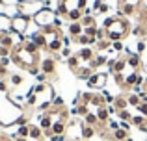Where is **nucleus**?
Masks as SVG:
<instances>
[{
    "label": "nucleus",
    "instance_id": "f257e3e1",
    "mask_svg": "<svg viewBox=\"0 0 147 141\" xmlns=\"http://www.w3.org/2000/svg\"><path fill=\"white\" fill-rule=\"evenodd\" d=\"M54 89H52V84L47 82V84H37L34 89L28 91L26 95V104L24 108H32V110H37V112H49L50 106H52V100H54Z\"/></svg>",
    "mask_w": 147,
    "mask_h": 141
},
{
    "label": "nucleus",
    "instance_id": "f03ea898",
    "mask_svg": "<svg viewBox=\"0 0 147 141\" xmlns=\"http://www.w3.org/2000/svg\"><path fill=\"white\" fill-rule=\"evenodd\" d=\"M22 113H24V104L13 102L9 93L0 91V124L2 126H13Z\"/></svg>",
    "mask_w": 147,
    "mask_h": 141
},
{
    "label": "nucleus",
    "instance_id": "7ed1b4c3",
    "mask_svg": "<svg viewBox=\"0 0 147 141\" xmlns=\"http://www.w3.org/2000/svg\"><path fill=\"white\" fill-rule=\"evenodd\" d=\"M102 28L110 41H123L130 33V22L123 15H114V17L104 19Z\"/></svg>",
    "mask_w": 147,
    "mask_h": 141
},
{
    "label": "nucleus",
    "instance_id": "20e7f679",
    "mask_svg": "<svg viewBox=\"0 0 147 141\" xmlns=\"http://www.w3.org/2000/svg\"><path fill=\"white\" fill-rule=\"evenodd\" d=\"M9 58H11V63H15L17 67H21L24 71H32L34 67H39V61H41L39 54H34V52L26 50L22 45L21 47H15L11 50Z\"/></svg>",
    "mask_w": 147,
    "mask_h": 141
},
{
    "label": "nucleus",
    "instance_id": "39448f33",
    "mask_svg": "<svg viewBox=\"0 0 147 141\" xmlns=\"http://www.w3.org/2000/svg\"><path fill=\"white\" fill-rule=\"evenodd\" d=\"M41 33H43L45 43H47V48H45V50L50 52V54H58V52H61V48H63V45H61V37H63V33H61L60 28H56V26H49V28L41 30Z\"/></svg>",
    "mask_w": 147,
    "mask_h": 141
},
{
    "label": "nucleus",
    "instance_id": "423d86ee",
    "mask_svg": "<svg viewBox=\"0 0 147 141\" xmlns=\"http://www.w3.org/2000/svg\"><path fill=\"white\" fill-rule=\"evenodd\" d=\"M56 19H58V13H56V9H52V7L45 6L43 9H41L39 13H37L36 17L32 19V22H34V24H36L39 30H43V28H49V26H54Z\"/></svg>",
    "mask_w": 147,
    "mask_h": 141
},
{
    "label": "nucleus",
    "instance_id": "0eeeda50",
    "mask_svg": "<svg viewBox=\"0 0 147 141\" xmlns=\"http://www.w3.org/2000/svg\"><path fill=\"white\" fill-rule=\"evenodd\" d=\"M144 7V0H117V15L132 17L138 15Z\"/></svg>",
    "mask_w": 147,
    "mask_h": 141
},
{
    "label": "nucleus",
    "instance_id": "6e6552de",
    "mask_svg": "<svg viewBox=\"0 0 147 141\" xmlns=\"http://www.w3.org/2000/svg\"><path fill=\"white\" fill-rule=\"evenodd\" d=\"M30 22H32V19L24 17L22 13L15 15V17L11 19V32L19 33V35H26V33H28V28H30Z\"/></svg>",
    "mask_w": 147,
    "mask_h": 141
},
{
    "label": "nucleus",
    "instance_id": "1a4fd4ad",
    "mask_svg": "<svg viewBox=\"0 0 147 141\" xmlns=\"http://www.w3.org/2000/svg\"><path fill=\"white\" fill-rule=\"evenodd\" d=\"M43 7H45V0L43 2H21L19 4V13H22L28 19H34Z\"/></svg>",
    "mask_w": 147,
    "mask_h": 141
},
{
    "label": "nucleus",
    "instance_id": "9d476101",
    "mask_svg": "<svg viewBox=\"0 0 147 141\" xmlns=\"http://www.w3.org/2000/svg\"><path fill=\"white\" fill-rule=\"evenodd\" d=\"M106 82H108V72L95 71L90 76V80H88V87H91V89H102L106 86Z\"/></svg>",
    "mask_w": 147,
    "mask_h": 141
},
{
    "label": "nucleus",
    "instance_id": "9b49d317",
    "mask_svg": "<svg viewBox=\"0 0 147 141\" xmlns=\"http://www.w3.org/2000/svg\"><path fill=\"white\" fill-rule=\"evenodd\" d=\"M39 71L45 72L49 80H54V78H56V59H54V58H41Z\"/></svg>",
    "mask_w": 147,
    "mask_h": 141
},
{
    "label": "nucleus",
    "instance_id": "f8f14e48",
    "mask_svg": "<svg viewBox=\"0 0 147 141\" xmlns=\"http://www.w3.org/2000/svg\"><path fill=\"white\" fill-rule=\"evenodd\" d=\"M78 58L80 59H84V61H93V58H95V50H93V47H82L78 52Z\"/></svg>",
    "mask_w": 147,
    "mask_h": 141
},
{
    "label": "nucleus",
    "instance_id": "ddd939ff",
    "mask_svg": "<svg viewBox=\"0 0 147 141\" xmlns=\"http://www.w3.org/2000/svg\"><path fill=\"white\" fill-rule=\"evenodd\" d=\"M75 43H78V45H82V47H95L97 45V39L95 37H91V35H86V33H82V35H78L76 39H73Z\"/></svg>",
    "mask_w": 147,
    "mask_h": 141
},
{
    "label": "nucleus",
    "instance_id": "4468645a",
    "mask_svg": "<svg viewBox=\"0 0 147 141\" xmlns=\"http://www.w3.org/2000/svg\"><path fill=\"white\" fill-rule=\"evenodd\" d=\"M11 32V17L6 13H0V33H9Z\"/></svg>",
    "mask_w": 147,
    "mask_h": 141
},
{
    "label": "nucleus",
    "instance_id": "2eb2a0df",
    "mask_svg": "<svg viewBox=\"0 0 147 141\" xmlns=\"http://www.w3.org/2000/svg\"><path fill=\"white\" fill-rule=\"evenodd\" d=\"M84 124H88V126H93V128H100V126H104V124H100L99 123V117H97V113H88V115H84Z\"/></svg>",
    "mask_w": 147,
    "mask_h": 141
},
{
    "label": "nucleus",
    "instance_id": "dca6fc26",
    "mask_svg": "<svg viewBox=\"0 0 147 141\" xmlns=\"http://www.w3.org/2000/svg\"><path fill=\"white\" fill-rule=\"evenodd\" d=\"M84 33V26L80 24V22H69V35L73 37V39H76L78 35H82Z\"/></svg>",
    "mask_w": 147,
    "mask_h": 141
},
{
    "label": "nucleus",
    "instance_id": "f3484780",
    "mask_svg": "<svg viewBox=\"0 0 147 141\" xmlns=\"http://www.w3.org/2000/svg\"><path fill=\"white\" fill-rule=\"evenodd\" d=\"M43 130H41V126H36V124H32L30 123V134H28V138L30 139H36V141H41L43 139Z\"/></svg>",
    "mask_w": 147,
    "mask_h": 141
},
{
    "label": "nucleus",
    "instance_id": "a211bd4d",
    "mask_svg": "<svg viewBox=\"0 0 147 141\" xmlns=\"http://www.w3.org/2000/svg\"><path fill=\"white\" fill-rule=\"evenodd\" d=\"M106 61H108V58L104 54H95L93 61H91V67H93V71H99L102 65H106Z\"/></svg>",
    "mask_w": 147,
    "mask_h": 141
},
{
    "label": "nucleus",
    "instance_id": "6ab92c4d",
    "mask_svg": "<svg viewBox=\"0 0 147 141\" xmlns=\"http://www.w3.org/2000/svg\"><path fill=\"white\" fill-rule=\"evenodd\" d=\"M97 117H99V123L100 124H106L108 121H110V113H108L106 106H100V108H97Z\"/></svg>",
    "mask_w": 147,
    "mask_h": 141
},
{
    "label": "nucleus",
    "instance_id": "aec40b11",
    "mask_svg": "<svg viewBox=\"0 0 147 141\" xmlns=\"http://www.w3.org/2000/svg\"><path fill=\"white\" fill-rule=\"evenodd\" d=\"M88 113H90V108H88L86 104L73 106V110H71V115H80V117H84V115H88Z\"/></svg>",
    "mask_w": 147,
    "mask_h": 141
},
{
    "label": "nucleus",
    "instance_id": "412c9836",
    "mask_svg": "<svg viewBox=\"0 0 147 141\" xmlns=\"http://www.w3.org/2000/svg\"><path fill=\"white\" fill-rule=\"evenodd\" d=\"M114 106L117 108V112H119V110H127V108H129V100H127V97L117 95V97L114 98Z\"/></svg>",
    "mask_w": 147,
    "mask_h": 141
},
{
    "label": "nucleus",
    "instance_id": "4be33fe9",
    "mask_svg": "<svg viewBox=\"0 0 147 141\" xmlns=\"http://www.w3.org/2000/svg\"><path fill=\"white\" fill-rule=\"evenodd\" d=\"M95 134H97V128L88 126V124H84V126H82V139L84 141H86V139H91Z\"/></svg>",
    "mask_w": 147,
    "mask_h": 141
},
{
    "label": "nucleus",
    "instance_id": "5701e85b",
    "mask_svg": "<svg viewBox=\"0 0 147 141\" xmlns=\"http://www.w3.org/2000/svg\"><path fill=\"white\" fill-rule=\"evenodd\" d=\"M127 138H129V132H127V130H121V128H117V130L112 132V139H114V141H125Z\"/></svg>",
    "mask_w": 147,
    "mask_h": 141
},
{
    "label": "nucleus",
    "instance_id": "b1692460",
    "mask_svg": "<svg viewBox=\"0 0 147 141\" xmlns=\"http://www.w3.org/2000/svg\"><path fill=\"white\" fill-rule=\"evenodd\" d=\"M91 104L97 106V108H100V106H106V98H104L102 93H93V97H91Z\"/></svg>",
    "mask_w": 147,
    "mask_h": 141
},
{
    "label": "nucleus",
    "instance_id": "393cba45",
    "mask_svg": "<svg viewBox=\"0 0 147 141\" xmlns=\"http://www.w3.org/2000/svg\"><path fill=\"white\" fill-rule=\"evenodd\" d=\"M147 123V117H144L140 113V115H132V119H130V124H132V126H138L140 128L142 124H145Z\"/></svg>",
    "mask_w": 147,
    "mask_h": 141
},
{
    "label": "nucleus",
    "instance_id": "a878e982",
    "mask_svg": "<svg viewBox=\"0 0 147 141\" xmlns=\"http://www.w3.org/2000/svg\"><path fill=\"white\" fill-rule=\"evenodd\" d=\"M127 100H129V104H130V106H134V108H138V106L142 104L140 95H136V93H130L129 97H127Z\"/></svg>",
    "mask_w": 147,
    "mask_h": 141
},
{
    "label": "nucleus",
    "instance_id": "bb28decb",
    "mask_svg": "<svg viewBox=\"0 0 147 141\" xmlns=\"http://www.w3.org/2000/svg\"><path fill=\"white\" fill-rule=\"evenodd\" d=\"M80 24L82 26H97V22H95L93 15H84V17L80 19Z\"/></svg>",
    "mask_w": 147,
    "mask_h": 141
},
{
    "label": "nucleus",
    "instance_id": "cd10ccee",
    "mask_svg": "<svg viewBox=\"0 0 147 141\" xmlns=\"http://www.w3.org/2000/svg\"><path fill=\"white\" fill-rule=\"evenodd\" d=\"M130 119H132V113H130L129 110H119L117 112V121H127V123H130Z\"/></svg>",
    "mask_w": 147,
    "mask_h": 141
},
{
    "label": "nucleus",
    "instance_id": "c85d7f7f",
    "mask_svg": "<svg viewBox=\"0 0 147 141\" xmlns=\"http://www.w3.org/2000/svg\"><path fill=\"white\" fill-rule=\"evenodd\" d=\"M28 134H30V124L17 126V138H28Z\"/></svg>",
    "mask_w": 147,
    "mask_h": 141
},
{
    "label": "nucleus",
    "instance_id": "c756f323",
    "mask_svg": "<svg viewBox=\"0 0 147 141\" xmlns=\"http://www.w3.org/2000/svg\"><path fill=\"white\" fill-rule=\"evenodd\" d=\"M63 104H65L63 97H54L52 106H50V108H52V110H63Z\"/></svg>",
    "mask_w": 147,
    "mask_h": 141
},
{
    "label": "nucleus",
    "instance_id": "7c9ffc66",
    "mask_svg": "<svg viewBox=\"0 0 147 141\" xmlns=\"http://www.w3.org/2000/svg\"><path fill=\"white\" fill-rule=\"evenodd\" d=\"M22 80H24V78H22V74H11V76H9V84H11L13 87L21 86V84H22Z\"/></svg>",
    "mask_w": 147,
    "mask_h": 141
},
{
    "label": "nucleus",
    "instance_id": "2f4dec72",
    "mask_svg": "<svg viewBox=\"0 0 147 141\" xmlns=\"http://www.w3.org/2000/svg\"><path fill=\"white\" fill-rule=\"evenodd\" d=\"M147 50V43H145V39H140V41H138V43H136V54H144V52Z\"/></svg>",
    "mask_w": 147,
    "mask_h": 141
},
{
    "label": "nucleus",
    "instance_id": "473e14b6",
    "mask_svg": "<svg viewBox=\"0 0 147 141\" xmlns=\"http://www.w3.org/2000/svg\"><path fill=\"white\" fill-rule=\"evenodd\" d=\"M110 50H114V52H121V50H125V45H123L121 41H112Z\"/></svg>",
    "mask_w": 147,
    "mask_h": 141
},
{
    "label": "nucleus",
    "instance_id": "72a5a7b5",
    "mask_svg": "<svg viewBox=\"0 0 147 141\" xmlns=\"http://www.w3.org/2000/svg\"><path fill=\"white\" fill-rule=\"evenodd\" d=\"M95 39H97V41L108 39V37H106V32H104V28H97V32H95Z\"/></svg>",
    "mask_w": 147,
    "mask_h": 141
},
{
    "label": "nucleus",
    "instance_id": "f704fd0d",
    "mask_svg": "<svg viewBox=\"0 0 147 141\" xmlns=\"http://www.w3.org/2000/svg\"><path fill=\"white\" fill-rule=\"evenodd\" d=\"M97 28H99V26H84V33H86V35L95 37V32H97Z\"/></svg>",
    "mask_w": 147,
    "mask_h": 141
},
{
    "label": "nucleus",
    "instance_id": "c9c22d12",
    "mask_svg": "<svg viewBox=\"0 0 147 141\" xmlns=\"http://www.w3.org/2000/svg\"><path fill=\"white\" fill-rule=\"evenodd\" d=\"M106 128H108V130H112V132H114V130H117V128H119V121L110 119V121L106 123Z\"/></svg>",
    "mask_w": 147,
    "mask_h": 141
},
{
    "label": "nucleus",
    "instance_id": "e433bc0d",
    "mask_svg": "<svg viewBox=\"0 0 147 141\" xmlns=\"http://www.w3.org/2000/svg\"><path fill=\"white\" fill-rule=\"evenodd\" d=\"M136 112H138V113H142L144 117H147V102H142V104L136 108Z\"/></svg>",
    "mask_w": 147,
    "mask_h": 141
},
{
    "label": "nucleus",
    "instance_id": "4c0bfd02",
    "mask_svg": "<svg viewBox=\"0 0 147 141\" xmlns=\"http://www.w3.org/2000/svg\"><path fill=\"white\" fill-rule=\"evenodd\" d=\"M50 141H67V134H54L50 136Z\"/></svg>",
    "mask_w": 147,
    "mask_h": 141
},
{
    "label": "nucleus",
    "instance_id": "58836bf2",
    "mask_svg": "<svg viewBox=\"0 0 147 141\" xmlns=\"http://www.w3.org/2000/svg\"><path fill=\"white\" fill-rule=\"evenodd\" d=\"M97 13H100V15H106V13H108V4L100 2V6L97 7Z\"/></svg>",
    "mask_w": 147,
    "mask_h": 141
},
{
    "label": "nucleus",
    "instance_id": "ea45409f",
    "mask_svg": "<svg viewBox=\"0 0 147 141\" xmlns=\"http://www.w3.org/2000/svg\"><path fill=\"white\" fill-rule=\"evenodd\" d=\"M130 126H132V124L127 123V121H119V128H121V130H127V132H129V130H130Z\"/></svg>",
    "mask_w": 147,
    "mask_h": 141
},
{
    "label": "nucleus",
    "instance_id": "a19ab883",
    "mask_svg": "<svg viewBox=\"0 0 147 141\" xmlns=\"http://www.w3.org/2000/svg\"><path fill=\"white\" fill-rule=\"evenodd\" d=\"M61 56H63V58H69V56H71V50H69L67 47H63L61 48Z\"/></svg>",
    "mask_w": 147,
    "mask_h": 141
},
{
    "label": "nucleus",
    "instance_id": "79ce46f5",
    "mask_svg": "<svg viewBox=\"0 0 147 141\" xmlns=\"http://www.w3.org/2000/svg\"><path fill=\"white\" fill-rule=\"evenodd\" d=\"M19 2H43V0H19Z\"/></svg>",
    "mask_w": 147,
    "mask_h": 141
},
{
    "label": "nucleus",
    "instance_id": "37998d69",
    "mask_svg": "<svg viewBox=\"0 0 147 141\" xmlns=\"http://www.w3.org/2000/svg\"><path fill=\"white\" fill-rule=\"evenodd\" d=\"M144 93L147 95V86H145V84H144Z\"/></svg>",
    "mask_w": 147,
    "mask_h": 141
},
{
    "label": "nucleus",
    "instance_id": "c03bdc74",
    "mask_svg": "<svg viewBox=\"0 0 147 141\" xmlns=\"http://www.w3.org/2000/svg\"><path fill=\"white\" fill-rule=\"evenodd\" d=\"M71 141H84L82 138H76V139H71Z\"/></svg>",
    "mask_w": 147,
    "mask_h": 141
},
{
    "label": "nucleus",
    "instance_id": "a18cd8bd",
    "mask_svg": "<svg viewBox=\"0 0 147 141\" xmlns=\"http://www.w3.org/2000/svg\"><path fill=\"white\" fill-rule=\"evenodd\" d=\"M125 141H132V138H127V139H125Z\"/></svg>",
    "mask_w": 147,
    "mask_h": 141
},
{
    "label": "nucleus",
    "instance_id": "49530a36",
    "mask_svg": "<svg viewBox=\"0 0 147 141\" xmlns=\"http://www.w3.org/2000/svg\"><path fill=\"white\" fill-rule=\"evenodd\" d=\"M144 84H145V86H147V76H145V80H144Z\"/></svg>",
    "mask_w": 147,
    "mask_h": 141
},
{
    "label": "nucleus",
    "instance_id": "de8ad7c7",
    "mask_svg": "<svg viewBox=\"0 0 147 141\" xmlns=\"http://www.w3.org/2000/svg\"><path fill=\"white\" fill-rule=\"evenodd\" d=\"M2 136H4V134H2V132H0V138H2Z\"/></svg>",
    "mask_w": 147,
    "mask_h": 141
},
{
    "label": "nucleus",
    "instance_id": "09e8293b",
    "mask_svg": "<svg viewBox=\"0 0 147 141\" xmlns=\"http://www.w3.org/2000/svg\"><path fill=\"white\" fill-rule=\"evenodd\" d=\"M145 43H147V37H145Z\"/></svg>",
    "mask_w": 147,
    "mask_h": 141
},
{
    "label": "nucleus",
    "instance_id": "8fccbe9b",
    "mask_svg": "<svg viewBox=\"0 0 147 141\" xmlns=\"http://www.w3.org/2000/svg\"><path fill=\"white\" fill-rule=\"evenodd\" d=\"M102 141H106V139H102Z\"/></svg>",
    "mask_w": 147,
    "mask_h": 141
}]
</instances>
